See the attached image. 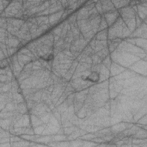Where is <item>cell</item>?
<instances>
[{
  "mask_svg": "<svg viewBox=\"0 0 147 147\" xmlns=\"http://www.w3.org/2000/svg\"><path fill=\"white\" fill-rule=\"evenodd\" d=\"M81 79L84 81H88L92 83H96L100 79V75L96 71H92L87 76H81Z\"/></svg>",
  "mask_w": 147,
  "mask_h": 147,
  "instance_id": "6da1fadb",
  "label": "cell"
},
{
  "mask_svg": "<svg viewBox=\"0 0 147 147\" xmlns=\"http://www.w3.org/2000/svg\"><path fill=\"white\" fill-rule=\"evenodd\" d=\"M53 55L52 53H47L46 55H42L41 56V59L46 61H50L53 59Z\"/></svg>",
  "mask_w": 147,
  "mask_h": 147,
  "instance_id": "7a4b0ae2",
  "label": "cell"
}]
</instances>
